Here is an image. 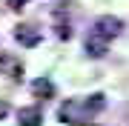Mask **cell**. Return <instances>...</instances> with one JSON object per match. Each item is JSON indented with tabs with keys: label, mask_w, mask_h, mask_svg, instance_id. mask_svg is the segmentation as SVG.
I'll list each match as a JSON object with an SVG mask.
<instances>
[{
	"label": "cell",
	"mask_w": 129,
	"mask_h": 126,
	"mask_svg": "<svg viewBox=\"0 0 129 126\" xmlns=\"http://www.w3.org/2000/svg\"><path fill=\"white\" fill-rule=\"evenodd\" d=\"M32 92L37 98H55V83H52L49 77H37L32 83Z\"/></svg>",
	"instance_id": "cell-6"
},
{
	"label": "cell",
	"mask_w": 129,
	"mask_h": 126,
	"mask_svg": "<svg viewBox=\"0 0 129 126\" xmlns=\"http://www.w3.org/2000/svg\"><path fill=\"white\" fill-rule=\"evenodd\" d=\"M6 115H9V103H6V100H0V120H3Z\"/></svg>",
	"instance_id": "cell-9"
},
{
	"label": "cell",
	"mask_w": 129,
	"mask_h": 126,
	"mask_svg": "<svg viewBox=\"0 0 129 126\" xmlns=\"http://www.w3.org/2000/svg\"><path fill=\"white\" fill-rule=\"evenodd\" d=\"M95 32L103 34L106 40H112V37H118V34L123 32V20H120V17H112V14H103V17L95 20Z\"/></svg>",
	"instance_id": "cell-1"
},
{
	"label": "cell",
	"mask_w": 129,
	"mask_h": 126,
	"mask_svg": "<svg viewBox=\"0 0 129 126\" xmlns=\"http://www.w3.org/2000/svg\"><path fill=\"white\" fill-rule=\"evenodd\" d=\"M0 72L9 75L12 80H23V63H20V57L9 55V52H0Z\"/></svg>",
	"instance_id": "cell-3"
},
{
	"label": "cell",
	"mask_w": 129,
	"mask_h": 126,
	"mask_svg": "<svg viewBox=\"0 0 129 126\" xmlns=\"http://www.w3.org/2000/svg\"><path fill=\"white\" fill-rule=\"evenodd\" d=\"M17 123L20 126H40L43 123V112L37 106H23L17 112Z\"/></svg>",
	"instance_id": "cell-5"
},
{
	"label": "cell",
	"mask_w": 129,
	"mask_h": 126,
	"mask_svg": "<svg viewBox=\"0 0 129 126\" xmlns=\"http://www.w3.org/2000/svg\"><path fill=\"white\" fill-rule=\"evenodd\" d=\"M14 40L20 43V46H37L40 43V32L37 29H32V26H14Z\"/></svg>",
	"instance_id": "cell-4"
},
{
	"label": "cell",
	"mask_w": 129,
	"mask_h": 126,
	"mask_svg": "<svg viewBox=\"0 0 129 126\" xmlns=\"http://www.w3.org/2000/svg\"><path fill=\"white\" fill-rule=\"evenodd\" d=\"M6 3H9V9H20V6L26 3V0H6Z\"/></svg>",
	"instance_id": "cell-10"
},
{
	"label": "cell",
	"mask_w": 129,
	"mask_h": 126,
	"mask_svg": "<svg viewBox=\"0 0 129 126\" xmlns=\"http://www.w3.org/2000/svg\"><path fill=\"white\" fill-rule=\"evenodd\" d=\"M83 49H86V55H89V57H103L106 52H109V40L92 29V32L86 34V40H83Z\"/></svg>",
	"instance_id": "cell-2"
},
{
	"label": "cell",
	"mask_w": 129,
	"mask_h": 126,
	"mask_svg": "<svg viewBox=\"0 0 129 126\" xmlns=\"http://www.w3.org/2000/svg\"><path fill=\"white\" fill-rule=\"evenodd\" d=\"M103 106H106V100H103V95H92V98H89L86 103H83V109H86V112H101Z\"/></svg>",
	"instance_id": "cell-7"
},
{
	"label": "cell",
	"mask_w": 129,
	"mask_h": 126,
	"mask_svg": "<svg viewBox=\"0 0 129 126\" xmlns=\"http://www.w3.org/2000/svg\"><path fill=\"white\" fill-rule=\"evenodd\" d=\"M57 37H60V40H69V37H72V29L60 23V26H57Z\"/></svg>",
	"instance_id": "cell-8"
}]
</instances>
